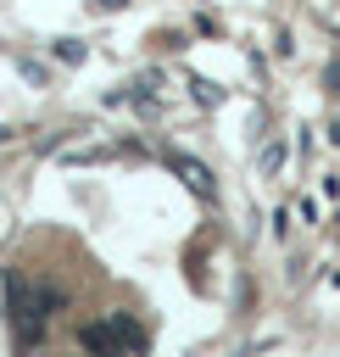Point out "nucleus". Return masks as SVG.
<instances>
[{
  "label": "nucleus",
  "instance_id": "nucleus-5",
  "mask_svg": "<svg viewBox=\"0 0 340 357\" xmlns=\"http://www.w3.org/2000/svg\"><path fill=\"white\" fill-rule=\"evenodd\" d=\"M256 167H262V173L273 178V173L284 167V139H268V145H262V156H256Z\"/></svg>",
  "mask_w": 340,
  "mask_h": 357
},
{
  "label": "nucleus",
  "instance_id": "nucleus-7",
  "mask_svg": "<svg viewBox=\"0 0 340 357\" xmlns=\"http://www.w3.org/2000/svg\"><path fill=\"white\" fill-rule=\"evenodd\" d=\"M329 84H334V89H340V67H329Z\"/></svg>",
  "mask_w": 340,
  "mask_h": 357
},
{
  "label": "nucleus",
  "instance_id": "nucleus-3",
  "mask_svg": "<svg viewBox=\"0 0 340 357\" xmlns=\"http://www.w3.org/2000/svg\"><path fill=\"white\" fill-rule=\"evenodd\" d=\"M78 346H84L89 357H123V340L111 335V324H84V329H78Z\"/></svg>",
  "mask_w": 340,
  "mask_h": 357
},
{
  "label": "nucleus",
  "instance_id": "nucleus-2",
  "mask_svg": "<svg viewBox=\"0 0 340 357\" xmlns=\"http://www.w3.org/2000/svg\"><path fill=\"white\" fill-rule=\"evenodd\" d=\"M167 167H173V173H178V178H184V184H190V190H195L201 201H212V195H217L212 173H206V167H201L195 156H167Z\"/></svg>",
  "mask_w": 340,
  "mask_h": 357
},
{
  "label": "nucleus",
  "instance_id": "nucleus-6",
  "mask_svg": "<svg viewBox=\"0 0 340 357\" xmlns=\"http://www.w3.org/2000/svg\"><path fill=\"white\" fill-rule=\"evenodd\" d=\"M56 56H61V61H84V45H78V39H61Z\"/></svg>",
  "mask_w": 340,
  "mask_h": 357
},
{
  "label": "nucleus",
  "instance_id": "nucleus-8",
  "mask_svg": "<svg viewBox=\"0 0 340 357\" xmlns=\"http://www.w3.org/2000/svg\"><path fill=\"white\" fill-rule=\"evenodd\" d=\"M329 139H334V145H340V117H334V134H329Z\"/></svg>",
  "mask_w": 340,
  "mask_h": 357
},
{
  "label": "nucleus",
  "instance_id": "nucleus-1",
  "mask_svg": "<svg viewBox=\"0 0 340 357\" xmlns=\"http://www.w3.org/2000/svg\"><path fill=\"white\" fill-rule=\"evenodd\" d=\"M6 307H11V335H17L22 346H39L50 312L61 307V290H56V284H28V279L6 273Z\"/></svg>",
  "mask_w": 340,
  "mask_h": 357
},
{
  "label": "nucleus",
  "instance_id": "nucleus-9",
  "mask_svg": "<svg viewBox=\"0 0 340 357\" xmlns=\"http://www.w3.org/2000/svg\"><path fill=\"white\" fill-rule=\"evenodd\" d=\"M234 357H256V351H251V346H240V351H234Z\"/></svg>",
  "mask_w": 340,
  "mask_h": 357
},
{
  "label": "nucleus",
  "instance_id": "nucleus-4",
  "mask_svg": "<svg viewBox=\"0 0 340 357\" xmlns=\"http://www.w3.org/2000/svg\"><path fill=\"white\" fill-rule=\"evenodd\" d=\"M111 335H117V340H123V346H134V351H139V346H145V335H139V324H134V318H128V312H111Z\"/></svg>",
  "mask_w": 340,
  "mask_h": 357
}]
</instances>
